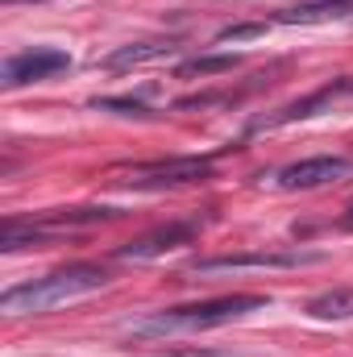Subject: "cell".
Returning <instances> with one entry per match:
<instances>
[{
    "instance_id": "1",
    "label": "cell",
    "mask_w": 353,
    "mask_h": 357,
    "mask_svg": "<svg viewBox=\"0 0 353 357\" xmlns=\"http://www.w3.org/2000/svg\"><path fill=\"white\" fill-rule=\"evenodd\" d=\"M108 282V270L96 266V262H75V266H63L54 274H42L33 282H21V287H8L0 295V312L4 316H29V312H46V307H59V303H71L80 295H91Z\"/></svg>"
},
{
    "instance_id": "3",
    "label": "cell",
    "mask_w": 353,
    "mask_h": 357,
    "mask_svg": "<svg viewBox=\"0 0 353 357\" xmlns=\"http://www.w3.org/2000/svg\"><path fill=\"white\" fill-rule=\"evenodd\" d=\"M71 71V54L67 50H54V46H33V50H21L13 59H4L0 67V84L4 88H25V84H42V79H54Z\"/></svg>"
},
{
    "instance_id": "7",
    "label": "cell",
    "mask_w": 353,
    "mask_h": 357,
    "mask_svg": "<svg viewBox=\"0 0 353 357\" xmlns=\"http://www.w3.org/2000/svg\"><path fill=\"white\" fill-rule=\"evenodd\" d=\"M341 96H353V75L337 79V84H324L320 91H312V96H303V100H295V104H287V108H278V112H270V116H258L250 129L262 133V129H278V125H291V121H308V116H316L320 108H329V104L341 100Z\"/></svg>"
},
{
    "instance_id": "10",
    "label": "cell",
    "mask_w": 353,
    "mask_h": 357,
    "mask_svg": "<svg viewBox=\"0 0 353 357\" xmlns=\"http://www.w3.org/2000/svg\"><path fill=\"white\" fill-rule=\"evenodd\" d=\"M345 17H353L350 0H303V4L283 8L274 21H283V25H320V21H345Z\"/></svg>"
},
{
    "instance_id": "16",
    "label": "cell",
    "mask_w": 353,
    "mask_h": 357,
    "mask_svg": "<svg viewBox=\"0 0 353 357\" xmlns=\"http://www.w3.org/2000/svg\"><path fill=\"white\" fill-rule=\"evenodd\" d=\"M163 357H241V354H225V349H200V345H183V349H171Z\"/></svg>"
},
{
    "instance_id": "18",
    "label": "cell",
    "mask_w": 353,
    "mask_h": 357,
    "mask_svg": "<svg viewBox=\"0 0 353 357\" xmlns=\"http://www.w3.org/2000/svg\"><path fill=\"white\" fill-rule=\"evenodd\" d=\"M345 225L353 229V199H350V208H345Z\"/></svg>"
},
{
    "instance_id": "14",
    "label": "cell",
    "mask_w": 353,
    "mask_h": 357,
    "mask_svg": "<svg viewBox=\"0 0 353 357\" xmlns=\"http://www.w3.org/2000/svg\"><path fill=\"white\" fill-rule=\"evenodd\" d=\"M91 108H100V112H117V116H150V108H146L142 100H133V96H96Z\"/></svg>"
},
{
    "instance_id": "5",
    "label": "cell",
    "mask_w": 353,
    "mask_h": 357,
    "mask_svg": "<svg viewBox=\"0 0 353 357\" xmlns=\"http://www.w3.org/2000/svg\"><path fill=\"white\" fill-rule=\"evenodd\" d=\"M212 175V158H171V162H142L129 171V187L158 191V187H183V183H204Z\"/></svg>"
},
{
    "instance_id": "6",
    "label": "cell",
    "mask_w": 353,
    "mask_h": 357,
    "mask_svg": "<svg viewBox=\"0 0 353 357\" xmlns=\"http://www.w3.org/2000/svg\"><path fill=\"white\" fill-rule=\"evenodd\" d=\"M350 171H353L350 158L320 154V158H303V162H291V167L274 171L270 175V187H278V191H312V187H324V183L350 175Z\"/></svg>"
},
{
    "instance_id": "19",
    "label": "cell",
    "mask_w": 353,
    "mask_h": 357,
    "mask_svg": "<svg viewBox=\"0 0 353 357\" xmlns=\"http://www.w3.org/2000/svg\"><path fill=\"white\" fill-rule=\"evenodd\" d=\"M350 4H353V0H350Z\"/></svg>"
},
{
    "instance_id": "13",
    "label": "cell",
    "mask_w": 353,
    "mask_h": 357,
    "mask_svg": "<svg viewBox=\"0 0 353 357\" xmlns=\"http://www.w3.org/2000/svg\"><path fill=\"white\" fill-rule=\"evenodd\" d=\"M241 59L237 54H200V59H187V63H179V75L187 79V75H225V71H233Z\"/></svg>"
},
{
    "instance_id": "15",
    "label": "cell",
    "mask_w": 353,
    "mask_h": 357,
    "mask_svg": "<svg viewBox=\"0 0 353 357\" xmlns=\"http://www.w3.org/2000/svg\"><path fill=\"white\" fill-rule=\"evenodd\" d=\"M266 21H237V25H225L216 33V42H250V38H262Z\"/></svg>"
},
{
    "instance_id": "17",
    "label": "cell",
    "mask_w": 353,
    "mask_h": 357,
    "mask_svg": "<svg viewBox=\"0 0 353 357\" xmlns=\"http://www.w3.org/2000/svg\"><path fill=\"white\" fill-rule=\"evenodd\" d=\"M4 4H50V0H4Z\"/></svg>"
},
{
    "instance_id": "12",
    "label": "cell",
    "mask_w": 353,
    "mask_h": 357,
    "mask_svg": "<svg viewBox=\"0 0 353 357\" xmlns=\"http://www.w3.org/2000/svg\"><path fill=\"white\" fill-rule=\"evenodd\" d=\"M308 316L312 320H350L353 316V291L341 287V291H324L308 303Z\"/></svg>"
},
{
    "instance_id": "2",
    "label": "cell",
    "mask_w": 353,
    "mask_h": 357,
    "mask_svg": "<svg viewBox=\"0 0 353 357\" xmlns=\"http://www.w3.org/2000/svg\"><path fill=\"white\" fill-rule=\"evenodd\" d=\"M266 303H270L266 295H220V299H204V303L154 312V316H146V320L125 324V333L137 337V341H150V337H171V333L216 328V324H229V320H241V316L258 312V307H266Z\"/></svg>"
},
{
    "instance_id": "11",
    "label": "cell",
    "mask_w": 353,
    "mask_h": 357,
    "mask_svg": "<svg viewBox=\"0 0 353 357\" xmlns=\"http://www.w3.org/2000/svg\"><path fill=\"white\" fill-rule=\"evenodd\" d=\"M121 216L117 208H59V212H46L38 220H29L33 229H46V233H59V229H84V225H104Z\"/></svg>"
},
{
    "instance_id": "4",
    "label": "cell",
    "mask_w": 353,
    "mask_h": 357,
    "mask_svg": "<svg viewBox=\"0 0 353 357\" xmlns=\"http://www.w3.org/2000/svg\"><path fill=\"white\" fill-rule=\"evenodd\" d=\"M320 262V254H303V250H254V254H225V258H195V274H216V270H291Z\"/></svg>"
},
{
    "instance_id": "8",
    "label": "cell",
    "mask_w": 353,
    "mask_h": 357,
    "mask_svg": "<svg viewBox=\"0 0 353 357\" xmlns=\"http://www.w3.org/2000/svg\"><path fill=\"white\" fill-rule=\"evenodd\" d=\"M191 237H195V225L175 220V225H163V229H154V233H146V237L121 245L117 258H121V262H150V258H158V254H167V250H175V245H187Z\"/></svg>"
},
{
    "instance_id": "9",
    "label": "cell",
    "mask_w": 353,
    "mask_h": 357,
    "mask_svg": "<svg viewBox=\"0 0 353 357\" xmlns=\"http://www.w3.org/2000/svg\"><path fill=\"white\" fill-rule=\"evenodd\" d=\"M179 50L175 38H154V42H129L121 50H112L100 67L104 71H125V67H142V63H158V59H171Z\"/></svg>"
}]
</instances>
